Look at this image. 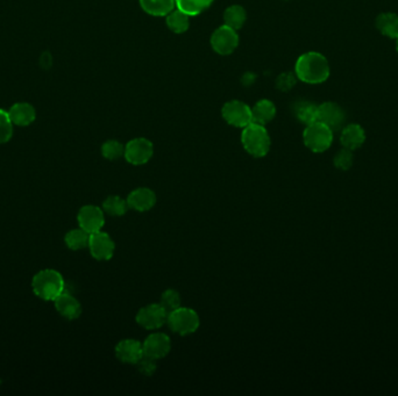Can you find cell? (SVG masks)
I'll use <instances>...</instances> for the list:
<instances>
[{
  "mask_svg": "<svg viewBox=\"0 0 398 396\" xmlns=\"http://www.w3.org/2000/svg\"><path fill=\"white\" fill-rule=\"evenodd\" d=\"M395 48H396V51L398 53V38L397 39H395Z\"/></svg>",
  "mask_w": 398,
  "mask_h": 396,
  "instance_id": "obj_35",
  "label": "cell"
},
{
  "mask_svg": "<svg viewBox=\"0 0 398 396\" xmlns=\"http://www.w3.org/2000/svg\"><path fill=\"white\" fill-rule=\"evenodd\" d=\"M167 323L171 331L180 336H186L197 331L200 326V319L191 308L180 307L168 314Z\"/></svg>",
  "mask_w": 398,
  "mask_h": 396,
  "instance_id": "obj_5",
  "label": "cell"
},
{
  "mask_svg": "<svg viewBox=\"0 0 398 396\" xmlns=\"http://www.w3.org/2000/svg\"><path fill=\"white\" fill-rule=\"evenodd\" d=\"M143 345L145 356L155 361L166 357L171 350L170 338L162 333H150V336L143 340Z\"/></svg>",
  "mask_w": 398,
  "mask_h": 396,
  "instance_id": "obj_12",
  "label": "cell"
},
{
  "mask_svg": "<svg viewBox=\"0 0 398 396\" xmlns=\"http://www.w3.org/2000/svg\"><path fill=\"white\" fill-rule=\"evenodd\" d=\"M345 120V110L339 104L325 101L318 105V121L328 126L332 131L342 128Z\"/></svg>",
  "mask_w": 398,
  "mask_h": 396,
  "instance_id": "obj_13",
  "label": "cell"
},
{
  "mask_svg": "<svg viewBox=\"0 0 398 396\" xmlns=\"http://www.w3.org/2000/svg\"><path fill=\"white\" fill-rule=\"evenodd\" d=\"M129 208L136 212H148L157 204V195L153 190L147 188H136L127 197Z\"/></svg>",
  "mask_w": 398,
  "mask_h": 396,
  "instance_id": "obj_15",
  "label": "cell"
},
{
  "mask_svg": "<svg viewBox=\"0 0 398 396\" xmlns=\"http://www.w3.org/2000/svg\"><path fill=\"white\" fill-rule=\"evenodd\" d=\"M154 155V145L148 138H133L125 145V160L132 165H143L152 160Z\"/></svg>",
  "mask_w": 398,
  "mask_h": 396,
  "instance_id": "obj_6",
  "label": "cell"
},
{
  "mask_svg": "<svg viewBox=\"0 0 398 396\" xmlns=\"http://www.w3.org/2000/svg\"><path fill=\"white\" fill-rule=\"evenodd\" d=\"M295 74L301 82L310 85L323 84L330 78V63L323 53L309 51L296 60Z\"/></svg>",
  "mask_w": 398,
  "mask_h": 396,
  "instance_id": "obj_1",
  "label": "cell"
},
{
  "mask_svg": "<svg viewBox=\"0 0 398 396\" xmlns=\"http://www.w3.org/2000/svg\"><path fill=\"white\" fill-rule=\"evenodd\" d=\"M247 20V13L245 8L240 5H232L224 12V25L235 29L238 32L241 29Z\"/></svg>",
  "mask_w": 398,
  "mask_h": 396,
  "instance_id": "obj_23",
  "label": "cell"
},
{
  "mask_svg": "<svg viewBox=\"0 0 398 396\" xmlns=\"http://www.w3.org/2000/svg\"><path fill=\"white\" fill-rule=\"evenodd\" d=\"M297 79L298 78L296 76L295 72L294 74L292 72H285V74L278 76V79H276V86H278V90L287 92V91L292 90L296 85Z\"/></svg>",
  "mask_w": 398,
  "mask_h": 396,
  "instance_id": "obj_32",
  "label": "cell"
},
{
  "mask_svg": "<svg viewBox=\"0 0 398 396\" xmlns=\"http://www.w3.org/2000/svg\"><path fill=\"white\" fill-rule=\"evenodd\" d=\"M168 313L161 304H147L141 308L136 316V321L146 330H157L167 323Z\"/></svg>",
  "mask_w": 398,
  "mask_h": 396,
  "instance_id": "obj_9",
  "label": "cell"
},
{
  "mask_svg": "<svg viewBox=\"0 0 398 396\" xmlns=\"http://www.w3.org/2000/svg\"><path fill=\"white\" fill-rule=\"evenodd\" d=\"M53 64V57L49 53H43L40 57V65L43 67V69H50Z\"/></svg>",
  "mask_w": 398,
  "mask_h": 396,
  "instance_id": "obj_34",
  "label": "cell"
},
{
  "mask_svg": "<svg viewBox=\"0 0 398 396\" xmlns=\"http://www.w3.org/2000/svg\"><path fill=\"white\" fill-rule=\"evenodd\" d=\"M90 254L97 261H110L116 251V243L110 235L104 231H97L90 235Z\"/></svg>",
  "mask_w": 398,
  "mask_h": 396,
  "instance_id": "obj_10",
  "label": "cell"
},
{
  "mask_svg": "<svg viewBox=\"0 0 398 396\" xmlns=\"http://www.w3.org/2000/svg\"><path fill=\"white\" fill-rule=\"evenodd\" d=\"M129 209L127 199L119 195H110L103 202V211L111 216H122Z\"/></svg>",
  "mask_w": 398,
  "mask_h": 396,
  "instance_id": "obj_27",
  "label": "cell"
},
{
  "mask_svg": "<svg viewBox=\"0 0 398 396\" xmlns=\"http://www.w3.org/2000/svg\"><path fill=\"white\" fill-rule=\"evenodd\" d=\"M54 302L58 314L63 316L64 319L72 321L79 319L82 314V306L79 304V301L65 290Z\"/></svg>",
  "mask_w": 398,
  "mask_h": 396,
  "instance_id": "obj_16",
  "label": "cell"
},
{
  "mask_svg": "<svg viewBox=\"0 0 398 396\" xmlns=\"http://www.w3.org/2000/svg\"><path fill=\"white\" fill-rule=\"evenodd\" d=\"M366 142V131L359 124H349L342 128L340 143L349 150H358Z\"/></svg>",
  "mask_w": 398,
  "mask_h": 396,
  "instance_id": "obj_17",
  "label": "cell"
},
{
  "mask_svg": "<svg viewBox=\"0 0 398 396\" xmlns=\"http://www.w3.org/2000/svg\"><path fill=\"white\" fill-rule=\"evenodd\" d=\"M138 370H139L140 373L146 377H150L153 375L157 371V361L155 359H152V358L146 357L143 356V359H140L139 363H138Z\"/></svg>",
  "mask_w": 398,
  "mask_h": 396,
  "instance_id": "obj_33",
  "label": "cell"
},
{
  "mask_svg": "<svg viewBox=\"0 0 398 396\" xmlns=\"http://www.w3.org/2000/svg\"><path fill=\"white\" fill-rule=\"evenodd\" d=\"M166 24L171 32L175 34H183L190 27V15L180 10H174L167 15Z\"/></svg>",
  "mask_w": 398,
  "mask_h": 396,
  "instance_id": "obj_25",
  "label": "cell"
},
{
  "mask_svg": "<svg viewBox=\"0 0 398 396\" xmlns=\"http://www.w3.org/2000/svg\"><path fill=\"white\" fill-rule=\"evenodd\" d=\"M12 122L18 127H27L36 119V110L31 104L17 103L8 110Z\"/></svg>",
  "mask_w": 398,
  "mask_h": 396,
  "instance_id": "obj_18",
  "label": "cell"
},
{
  "mask_svg": "<svg viewBox=\"0 0 398 396\" xmlns=\"http://www.w3.org/2000/svg\"><path fill=\"white\" fill-rule=\"evenodd\" d=\"M13 136V122L10 114L0 108V145L8 143Z\"/></svg>",
  "mask_w": 398,
  "mask_h": 396,
  "instance_id": "obj_30",
  "label": "cell"
},
{
  "mask_svg": "<svg viewBox=\"0 0 398 396\" xmlns=\"http://www.w3.org/2000/svg\"><path fill=\"white\" fill-rule=\"evenodd\" d=\"M214 0H175L177 10L184 12L190 17H196L203 13L214 4Z\"/></svg>",
  "mask_w": 398,
  "mask_h": 396,
  "instance_id": "obj_26",
  "label": "cell"
},
{
  "mask_svg": "<svg viewBox=\"0 0 398 396\" xmlns=\"http://www.w3.org/2000/svg\"><path fill=\"white\" fill-rule=\"evenodd\" d=\"M90 235L91 233H88L82 228H77V229H72L67 233L64 237V242L70 250L79 251V250H83V249L89 247Z\"/></svg>",
  "mask_w": 398,
  "mask_h": 396,
  "instance_id": "obj_24",
  "label": "cell"
},
{
  "mask_svg": "<svg viewBox=\"0 0 398 396\" xmlns=\"http://www.w3.org/2000/svg\"><path fill=\"white\" fill-rule=\"evenodd\" d=\"M354 163V155L352 150L342 148L340 151L337 152V155L333 158V164L338 170L347 171L353 167Z\"/></svg>",
  "mask_w": 398,
  "mask_h": 396,
  "instance_id": "obj_31",
  "label": "cell"
},
{
  "mask_svg": "<svg viewBox=\"0 0 398 396\" xmlns=\"http://www.w3.org/2000/svg\"><path fill=\"white\" fill-rule=\"evenodd\" d=\"M181 295L176 290H164L161 295L160 304L167 311L168 314L181 307Z\"/></svg>",
  "mask_w": 398,
  "mask_h": 396,
  "instance_id": "obj_29",
  "label": "cell"
},
{
  "mask_svg": "<svg viewBox=\"0 0 398 396\" xmlns=\"http://www.w3.org/2000/svg\"><path fill=\"white\" fill-rule=\"evenodd\" d=\"M32 288L34 294L40 299L55 301L65 290V283L60 272L46 269L33 277Z\"/></svg>",
  "mask_w": 398,
  "mask_h": 396,
  "instance_id": "obj_2",
  "label": "cell"
},
{
  "mask_svg": "<svg viewBox=\"0 0 398 396\" xmlns=\"http://www.w3.org/2000/svg\"><path fill=\"white\" fill-rule=\"evenodd\" d=\"M241 143L249 155L262 158L271 150V135L264 126L252 122L242 128Z\"/></svg>",
  "mask_w": 398,
  "mask_h": 396,
  "instance_id": "obj_3",
  "label": "cell"
},
{
  "mask_svg": "<svg viewBox=\"0 0 398 396\" xmlns=\"http://www.w3.org/2000/svg\"><path fill=\"white\" fill-rule=\"evenodd\" d=\"M116 356L124 364L136 365L145 356L143 343L132 338L120 340L116 347Z\"/></svg>",
  "mask_w": 398,
  "mask_h": 396,
  "instance_id": "obj_14",
  "label": "cell"
},
{
  "mask_svg": "<svg viewBox=\"0 0 398 396\" xmlns=\"http://www.w3.org/2000/svg\"><path fill=\"white\" fill-rule=\"evenodd\" d=\"M143 12L152 17H167L176 8L175 0H139Z\"/></svg>",
  "mask_w": 398,
  "mask_h": 396,
  "instance_id": "obj_21",
  "label": "cell"
},
{
  "mask_svg": "<svg viewBox=\"0 0 398 396\" xmlns=\"http://www.w3.org/2000/svg\"><path fill=\"white\" fill-rule=\"evenodd\" d=\"M377 31L389 39L398 38V15L394 12H383L375 19Z\"/></svg>",
  "mask_w": 398,
  "mask_h": 396,
  "instance_id": "obj_19",
  "label": "cell"
},
{
  "mask_svg": "<svg viewBox=\"0 0 398 396\" xmlns=\"http://www.w3.org/2000/svg\"><path fill=\"white\" fill-rule=\"evenodd\" d=\"M276 115V106L269 99H261L252 107V120L255 124H266L274 120Z\"/></svg>",
  "mask_w": 398,
  "mask_h": 396,
  "instance_id": "obj_20",
  "label": "cell"
},
{
  "mask_svg": "<svg viewBox=\"0 0 398 396\" xmlns=\"http://www.w3.org/2000/svg\"><path fill=\"white\" fill-rule=\"evenodd\" d=\"M239 46V35L235 29L223 25L214 31L211 36V47L212 49L221 56H228Z\"/></svg>",
  "mask_w": 398,
  "mask_h": 396,
  "instance_id": "obj_8",
  "label": "cell"
},
{
  "mask_svg": "<svg viewBox=\"0 0 398 396\" xmlns=\"http://www.w3.org/2000/svg\"><path fill=\"white\" fill-rule=\"evenodd\" d=\"M221 115L230 126L245 128L252 124V107L240 100H231L221 108Z\"/></svg>",
  "mask_w": 398,
  "mask_h": 396,
  "instance_id": "obj_7",
  "label": "cell"
},
{
  "mask_svg": "<svg viewBox=\"0 0 398 396\" xmlns=\"http://www.w3.org/2000/svg\"><path fill=\"white\" fill-rule=\"evenodd\" d=\"M102 155L109 160H117L125 155V145L117 140H109L102 145Z\"/></svg>",
  "mask_w": 398,
  "mask_h": 396,
  "instance_id": "obj_28",
  "label": "cell"
},
{
  "mask_svg": "<svg viewBox=\"0 0 398 396\" xmlns=\"http://www.w3.org/2000/svg\"><path fill=\"white\" fill-rule=\"evenodd\" d=\"M294 113L299 122L309 126L318 121V105L308 100H299L294 105Z\"/></svg>",
  "mask_w": 398,
  "mask_h": 396,
  "instance_id": "obj_22",
  "label": "cell"
},
{
  "mask_svg": "<svg viewBox=\"0 0 398 396\" xmlns=\"http://www.w3.org/2000/svg\"><path fill=\"white\" fill-rule=\"evenodd\" d=\"M77 221L79 228L89 233H97L105 226V212L97 206L86 205L79 209Z\"/></svg>",
  "mask_w": 398,
  "mask_h": 396,
  "instance_id": "obj_11",
  "label": "cell"
},
{
  "mask_svg": "<svg viewBox=\"0 0 398 396\" xmlns=\"http://www.w3.org/2000/svg\"><path fill=\"white\" fill-rule=\"evenodd\" d=\"M303 142L311 151L321 154L328 150L333 143V131L323 122L316 121L306 126L303 133Z\"/></svg>",
  "mask_w": 398,
  "mask_h": 396,
  "instance_id": "obj_4",
  "label": "cell"
}]
</instances>
